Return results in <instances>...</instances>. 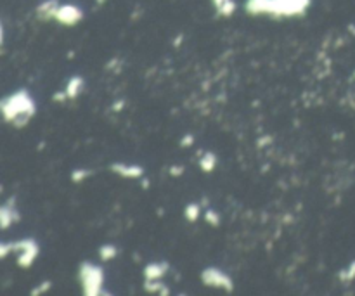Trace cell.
Wrapping results in <instances>:
<instances>
[{
	"mask_svg": "<svg viewBox=\"0 0 355 296\" xmlns=\"http://www.w3.org/2000/svg\"><path fill=\"white\" fill-rule=\"evenodd\" d=\"M312 0H246L245 11L249 16L297 18L303 16Z\"/></svg>",
	"mask_w": 355,
	"mask_h": 296,
	"instance_id": "1",
	"label": "cell"
},
{
	"mask_svg": "<svg viewBox=\"0 0 355 296\" xmlns=\"http://www.w3.org/2000/svg\"><path fill=\"white\" fill-rule=\"evenodd\" d=\"M0 111L7 123L14 125L16 128H23L35 116L37 106L28 92L18 90L0 101Z\"/></svg>",
	"mask_w": 355,
	"mask_h": 296,
	"instance_id": "2",
	"label": "cell"
},
{
	"mask_svg": "<svg viewBox=\"0 0 355 296\" xmlns=\"http://www.w3.org/2000/svg\"><path fill=\"white\" fill-rule=\"evenodd\" d=\"M78 279H80L82 293L85 296H97L103 293L104 270L99 265L92 262H83L78 269Z\"/></svg>",
	"mask_w": 355,
	"mask_h": 296,
	"instance_id": "3",
	"label": "cell"
},
{
	"mask_svg": "<svg viewBox=\"0 0 355 296\" xmlns=\"http://www.w3.org/2000/svg\"><path fill=\"white\" fill-rule=\"evenodd\" d=\"M9 244H11V253L18 255V265L21 269H29L40 255V246L35 239H19Z\"/></svg>",
	"mask_w": 355,
	"mask_h": 296,
	"instance_id": "4",
	"label": "cell"
},
{
	"mask_svg": "<svg viewBox=\"0 0 355 296\" xmlns=\"http://www.w3.org/2000/svg\"><path fill=\"white\" fill-rule=\"evenodd\" d=\"M201 282L208 288L223 289L225 293H232V289H234V281H232L231 275L217 267L205 269L201 272Z\"/></svg>",
	"mask_w": 355,
	"mask_h": 296,
	"instance_id": "5",
	"label": "cell"
},
{
	"mask_svg": "<svg viewBox=\"0 0 355 296\" xmlns=\"http://www.w3.org/2000/svg\"><path fill=\"white\" fill-rule=\"evenodd\" d=\"M54 19L62 26H77L83 19V11L75 4H62L55 11Z\"/></svg>",
	"mask_w": 355,
	"mask_h": 296,
	"instance_id": "6",
	"label": "cell"
},
{
	"mask_svg": "<svg viewBox=\"0 0 355 296\" xmlns=\"http://www.w3.org/2000/svg\"><path fill=\"white\" fill-rule=\"evenodd\" d=\"M21 220L18 208H16V197H9L4 205L0 206V227L4 230H7L12 223H18Z\"/></svg>",
	"mask_w": 355,
	"mask_h": 296,
	"instance_id": "7",
	"label": "cell"
},
{
	"mask_svg": "<svg viewBox=\"0 0 355 296\" xmlns=\"http://www.w3.org/2000/svg\"><path fill=\"white\" fill-rule=\"evenodd\" d=\"M109 170L113 173H116L121 179L128 180H137L144 179V168L140 164H125V163H113L109 166Z\"/></svg>",
	"mask_w": 355,
	"mask_h": 296,
	"instance_id": "8",
	"label": "cell"
},
{
	"mask_svg": "<svg viewBox=\"0 0 355 296\" xmlns=\"http://www.w3.org/2000/svg\"><path fill=\"white\" fill-rule=\"evenodd\" d=\"M166 272H168V263L153 262L149 263V265H146V269H144V279H147V281H158V279L165 277Z\"/></svg>",
	"mask_w": 355,
	"mask_h": 296,
	"instance_id": "9",
	"label": "cell"
},
{
	"mask_svg": "<svg viewBox=\"0 0 355 296\" xmlns=\"http://www.w3.org/2000/svg\"><path fill=\"white\" fill-rule=\"evenodd\" d=\"M59 0H44L40 5L37 7V18L40 21H49V19H54V14L59 7Z\"/></svg>",
	"mask_w": 355,
	"mask_h": 296,
	"instance_id": "10",
	"label": "cell"
},
{
	"mask_svg": "<svg viewBox=\"0 0 355 296\" xmlns=\"http://www.w3.org/2000/svg\"><path fill=\"white\" fill-rule=\"evenodd\" d=\"M85 87V80L82 77H71L70 80H68V85H66V94H68V99L70 101H75V99L80 95V92L83 90Z\"/></svg>",
	"mask_w": 355,
	"mask_h": 296,
	"instance_id": "11",
	"label": "cell"
},
{
	"mask_svg": "<svg viewBox=\"0 0 355 296\" xmlns=\"http://www.w3.org/2000/svg\"><path fill=\"white\" fill-rule=\"evenodd\" d=\"M215 166H217V154L213 153V151H208V153L203 154L201 160H199V168L205 173H212L213 170H215Z\"/></svg>",
	"mask_w": 355,
	"mask_h": 296,
	"instance_id": "12",
	"label": "cell"
},
{
	"mask_svg": "<svg viewBox=\"0 0 355 296\" xmlns=\"http://www.w3.org/2000/svg\"><path fill=\"white\" fill-rule=\"evenodd\" d=\"M184 216H186V220L191 223L198 222L199 216H201V205H199V203H189V205L186 206V210H184Z\"/></svg>",
	"mask_w": 355,
	"mask_h": 296,
	"instance_id": "13",
	"label": "cell"
},
{
	"mask_svg": "<svg viewBox=\"0 0 355 296\" xmlns=\"http://www.w3.org/2000/svg\"><path fill=\"white\" fill-rule=\"evenodd\" d=\"M144 289H146L147 293H158V295H168V286H165L163 282H161V279H158V281H144Z\"/></svg>",
	"mask_w": 355,
	"mask_h": 296,
	"instance_id": "14",
	"label": "cell"
},
{
	"mask_svg": "<svg viewBox=\"0 0 355 296\" xmlns=\"http://www.w3.org/2000/svg\"><path fill=\"white\" fill-rule=\"evenodd\" d=\"M118 256V248L114 244H103L99 248V258L103 262H111Z\"/></svg>",
	"mask_w": 355,
	"mask_h": 296,
	"instance_id": "15",
	"label": "cell"
},
{
	"mask_svg": "<svg viewBox=\"0 0 355 296\" xmlns=\"http://www.w3.org/2000/svg\"><path fill=\"white\" fill-rule=\"evenodd\" d=\"M236 9H238V5H236L234 0H227V2H223L222 5L217 7V12H218V16H222V18H231L236 12Z\"/></svg>",
	"mask_w": 355,
	"mask_h": 296,
	"instance_id": "16",
	"label": "cell"
},
{
	"mask_svg": "<svg viewBox=\"0 0 355 296\" xmlns=\"http://www.w3.org/2000/svg\"><path fill=\"white\" fill-rule=\"evenodd\" d=\"M92 170H88V168H77V170H73L71 172V175H70V179H71V182H75V184H80V182H83V180H87L88 177L92 175Z\"/></svg>",
	"mask_w": 355,
	"mask_h": 296,
	"instance_id": "17",
	"label": "cell"
},
{
	"mask_svg": "<svg viewBox=\"0 0 355 296\" xmlns=\"http://www.w3.org/2000/svg\"><path fill=\"white\" fill-rule=\"evenodd\" d=\"M205 222L212 227H218L220 225V215L218 212H215L213 208H208L205 213Z\"/></svg>",
	"mask_w": 355,
	"mask_h": 296,
	"instance_id": "18",
	"label": "cell"
},
{
	"mask_svg": "<svg viewBox=\"0 0 355 296\" xmlns=\"http://www.w3.org/2000/svg\"><path fill=\"white\" fill-rule=\"evenodd\" d=\"M355 279V260L348 265V269H345V270L340 272V281L341 282H350Z\"/></svg>",
	"mask_w": 355,
	"mask_h": 296,
	"instance_id": "19",
	"label": "cell"
},
{
	"mask_svg": "<svg viewBox=\"0 0 355 296\" xmlns=\"http://www.w3.org/2000/svg\"><path fill=\"white\" fill-rule=\"evenodd\" d=\"M51 288H52V281H49V279H47V281H44V282H40L38 286H35V288L29 291V295H31V296L44 295V293H47Z\"/></svg>",
	"mask_w": 355,
	"mask_h": 296,
	"instance_id": "20",
	"label": "cell"
},
{
	"mask_svg": "<svg viewBox=\"0 0 355 296\" xmlns=\"http://www.w3.org/2000/svg\"><path fill=\"white\" fill-rule=\"evenodd\" d=\"M168 172H170V175H172L173 179H177V177H180L184 173V166H180V164H172Z\"/></svg>",
	"mask_w": 355,
	"mask_h": 296,
	"instance_id": "21",
	"label": "cell"
},
{
	"mask_svg": "<svg viewBox=\"0 0 355 296\" xmlns=\"http://www.w3.org/2000/svg\"><path fill=\"white\" fill-rule=\"evenodd\" d=\"M192 144H194V135H191V134H187L180 139V147H191Z\"/></svg>",
	"mask_w": 355,
	"mask_h": 296,
	"instance_id": "22",
	"label": "cell"
},
{
	"mask_svg": "<svg viewBox=\"0 0 355 296\" xmlns=\"http://www.w3.org/2000/svg\"><path fill=\"white\" fill-rule=\"evenodd\" d=\"M52 101H54V103H64V101H70V99H68V94H66V90H64V92H57V94H54Z\"/></svg>",
	"mask_w": 355,
	"mask_h": 296,
	"instance_id": "23",
	"label": "cell"
},
{
	"mask_svg": "<svg viewBox=\"0 0 355 296\" xmlns=\"http://www.w3.org/2000/svg\"><path fill=\"white\" fill-rule=\"evenodd\" d=\"M123 106H125V101L121 99V101H118V103L113 104V108H111V109L116 111V113H118V111H121V108H123Z\"/></svg>",
	"mask_w": 355,
	"mask_h": 296,
	"instance_id": "24",
	"label": "cell"
},
{
	"mask_svg": "<svg viewBox=\"0 0 355 296\" xmlns=\"http://www.w3.org/2000/svg\"><path fill=\"white\" fill-rule=\"evenodd\" d=\"M212 2H213V5H215V9H217L218 5H222L223 2H227V0H212Z\"/></svg>",
	"mask_w": 355,
	"mask_h": 296,
	"instance_id": "25",
	"label": "cell"
},
{
	"mask_svg": "<svg viewBox=\"0 0 355 296\" xmlns=\"http://www.w3.org/2000/svg\"><path fill=\"white\" fill-rule=\"evenodd\" d=\"M95 4H97V5H103V4H106V0H95Z\"/></svg>",
	"mask_w": 355,
	"mask_h": 296,
	"instance_id": "26",
	"label": "cell"
}]
</instances>
